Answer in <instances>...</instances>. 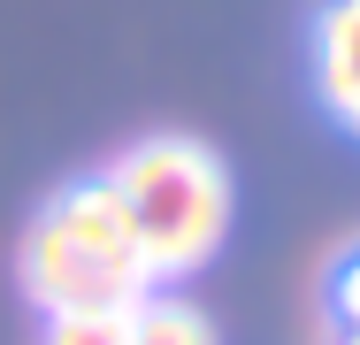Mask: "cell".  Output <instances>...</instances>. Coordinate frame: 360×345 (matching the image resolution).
I'll return each mask as SVG.
<instances>
[{"instance_id":"6da1fadb","label":"cell","mask_w":360,"mask_h":345,"mask_svg":"<svg viewBox=\"0 0 360 345\" xmlns=\"http://www.w3.org/2000/svg\"><path fill=\"white\" fill-rule=\"evenodd\" d=\"M100 177L115 184L123 222L139 238V261L153 269V284H176V276L207 269L222 253L230 215H238V184H230V161L207 138L153 131L139 146H123Z\"/></svg>"},{"instance_id":"7a4b0ae2","label":"cell","mask_w":360,"mask_h":345,"mask_svg":"<svg viewBox=\"0 0 360 345\" xmlns=\"http://www.w3.org/2000/svg\"><path fill=\"white\" fill-rule=\"evenodd\" d=\"M15 276L39 315H131L146 291H161L108 177H77L31 215Z\"/></svg>"},{"instance_id":"3957f363","label":"cell","mask_w":360,"mask_h":345,"mask_svg":"<svg viewBox=\"0 0 360 345\" xmlns=\"http://www.w3.org/2000/svg\"><path fill=\"white\" fill-rule=\"evenodd\" d=\"M314 100L345 138H360V0H322L314 15Z\"/></svg>"},{"instance_id":"277c9868","label":"cell","mask_w":360,"mask_h":345,"mask_svg":"<svg viewBox=\"0 0 360 345\" xmlns=\"http://www.w3.org/2000/svg\"><path fill=\"white\" fill-rule=\"evenodd\" d=\"M131 345H222V338H215V322L200 307L169 299V284H161V291H146L131 307Z\"/></svg>"},{"instance_id":"5b68a950","label":"cell","mask_w":360,"mask_h":345,"mask_svg":"<svg viewBox=\"0 0 360 345\" xmlns=\"http://www.w3.org/2000/svg\"><path fill=\"white\" fill-rule=\"evenodd\" d=\"M39 345H131V315H46Z\"/></svg>"},{"instance_id":"8992f818","label":"cell","mask_w":360,"mask_h":345,"mask_svg":"<svg viewBox=\"0 0 360 345\" xmlns=\"http://www.w3.org/2000/svg\"><path fill=\"white\" fill-rule=\"evenodd\" d=\"M322 299H330V322H360V238L330 261V284H322Z\"/></svg>"},{"instance_id":"52a82bcc","label":"cell","mask_w":360,"mask_h":345,"mask_svg":"<svg viewBox=\"0 0 360 345\" xmlns=\"http://www.w3.org/2000/svg\"><path fill=\"white\" fill-rule=\"evenodd\" d=\"M330 345H360V322H338V330H330Z\"/></svg>"}]
</instances>
